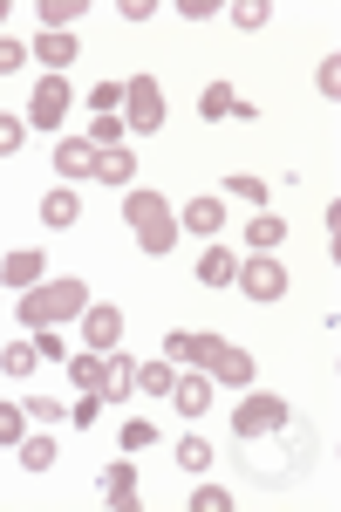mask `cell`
Segmentation results:
<instances>
[{
	"instance_id": "cell-37",
	"label": "cell",
	"mask_w": 341,
	"mask_h": 512,
	"mask_svg": "<svg viewBox=\"0 0 341 512\" xmlns=\"http://www.w3.org/2000/svg\"><path fill=\"white\" fill-rule=\"evenodd\" d=\"M314 89H321L328 103H335V96H341V55H328V62L314 69Z\"/></svg>"
},
{
	"instance_id": "cell-29",
	"label": "cell",
	"mask_w": 341,
	"mask_h": 512,
	"mask_svg": "<svg viewBox=\"0 0 341 512\" xmlns=\"http://www.w3.org/2000/svg\"><path fill=\"white\" fill-rule=\"evenodd\" d=\"M89 110H96V117H123V82H96V89H89Z\"/></svg>"
},
{
	"instance_id": "cell-22",
	"label": "cell",
	"mask_w": 341,
	"mask_h": 512,
	"mask_svg": "<svg viewBox=\"0 0 341 512\" xmlns=\"http://www.w3.org/2000/svg\"><path fill=\"white\" fill-rule=\"evenodd\" d=\"M198 117H253V110H246V103H239V96H232L226 82H212V89H205V96H198Z\"/></svg>"
},
{
	"instance_id": "cell-1",
	"label": "cell",
	"mask_w": 341,
	"mask_h": 512,
	"mask_svg": "<svg viewBox=\"0 0 341 512\" xmlns=\"http://www.w3.org/2000/svg\"><path fill=\"white\" fill-rule=\"evenodd\" d=\"M314 424H301V410L287 417V424H273V431H260V437H232V465L246 478H260L266 492L273 485H294V478H307L314 472Z\"/></svg>"
},
{
	"instance_id": "cell-5",
	"label": "cell",
	"mask_w": 341,
	"mask_h": 512,
	"mask_svg": "<svg viewBox=\"0 0 341 512\" xmlns=\"http://www.w3.org/2000/svg\"><path fill=\"white\" fill-rule=\"evenodd\" d=\"M246 301H260V308H273L280 294H287V267L273 260V253H253V260H239V280H232Z\"/></svg>"
},
{
	"instance_id": "cell-25",
	"label": "cell",
	"mask_w": 341,
	"mask_h": 512,
	"mask_svg": "<svg viewBox=\"0 0 341 512\" xmlns=\"http://www.w3.org/2000/svg\"><path fill=\"white\" fill-rule=\"evenodd\" d=\"M14 451H21V465H28V472H55V431H35V437H21Z\"/></svg>"
},
{
	"instance_id": "cell-41",
	"label": "cell",
	"mask_w": 341,
	"mask_h": 512,
	"mask_svg": "<svg viewBox=\"0 0 341 512\" xmlns=\"http://www.w3.org/2000/svg\"><path fill=\"white\" fill-rule=\"evenodd\" d=\"M103 410H110V403H103V396H89V390H82V403H76V410H69V417H76V424H96V417H103Z\"/></svg>"
},
{
	"instance_id": "cell-12",
	"label": "cell",
	"mask_w": 341,
	"mask_h": 512,
	"mask_svg": "<svg viewBox=\"0 0 341 512\" xmlns=\"http://www.w3.org/2000/svg\"><path fill=\"white\" fill-rule=\"evenodd\" d=\"M130 390H137V362H130L123 349H110V355H103V390H96V396H103V403H123Z\"/></svg>"
},
{
	"instance_id": "cell-30",
	"label": "cell",
	"mask_w": 341,
	"mask_h": 512,
	"mask_svg": "<svg viewBox=\"0 0 341 512\" xmlns=\"http://www.w3.org/2000/svg\"><path fill=\"white\" fill-rule=\"evenodd\" d=\"M178 465L185 472H212V444L205 437H178Z\"/></svg>"
},
{
	"instance_id": "cell-10",
	"label": "cell",
	"mask_w": 341,
	"mask_h": 512,
	"mask_svg": "<svg viewBox=\"0 0 341 512\" xmlns=\"http://www.w3.org/2000/svg\"><path fill=\"white\" fill-rule=\"evenodd\" d=\"M178 233H185V226H178V212H157L151 226H137V253H144V260H164V253L178 246Z\"/></svg>"
},
{
	"instance_id": "cell-19",
	"label": "cell",
	"mask_w": 341,
	"mask_h": 512,
	"mask_svg": "<svg viewBox=\"0 0 341 512\" xmlns=\"http://www.w3.org/2000/svg\"><path fill=\"white\" fill-rule=\"evenodd\" d=\"M82 14H89V0H41V35H69Z\"/></svg>"
},
{
	"instance_id": "cell-40",
	"label": "cell",
	"mask_w": 341,
	"mask_h": 512,
	"mask_svg": "<svg viewBox=\"0 0 341 512\" xmlns=\"http://www.w3.org/2000/svg\"><path fill=\"white\" fill-rule=\"evenodd\" d=\"M232 21H239V28H260V21H266V0H232Z\"/></svg>"
},
{
	"instance_id": "cell-21",
	"label": "cell",
	"mask_w": 341,
	"mask_h": 512,
	"mask_svg": "<svg viewBox=\"0 0 341 512\" xmlns=\"http://www.w3.org/2000/svg\"><path fill=\"white\" fill-rule=\"evenodd\" d=\"M198 355H205V335H191V328H171V335H164V362L198 369Z\"/></svg>"
},
{
	"instance_id": "cell-42",
	"label": "cell",
	"mask_w": 341,
	"mask_h": 512,
	"mask_svg": "<svg viewBox=\"0 0 341 512\" xmlns=\"http://www.w3.org/2000/svg\"><path fill=\"white\" fill-rule=\"evenodd\" d=\"M123 444H130V451H144V444H157V424H123Z\"/></svg>"
},
{
	"instance_id": "cell-28",
	"label": "cell",
	"mask_w": 341,
	"mask_h": 512,
	"mask_svg": "<svg viewBox=\"0 0 341 512\" xmlns=\"http://www.w3.org/2000/svg\"><path fill=\"white\" fill-rule=\"evenodd\" d=\"M178 383V362H137V390L144 396H171Z\"/></svg>"
},
{
	"instance_id": "cell-35",
	"label": "cell",
	"mask_w": 341,
	"mask_h": 512,
	"mask_svg": "<svg viewBox=\"0 0 341 512\" xmlns=\"http://www.w3.org/2000/svg\"><path fill=\"white\" fill-rule=\"evenodd\" d=\"M191 512H232V492L226 485H198L191 492Z\"/></svg>"
},
{
	"instance_id": "cell-4",
	"label": "cell",
	"mask_w": 341,
	"mask_h": 512,
	"mask_svg": "<svg viewBox=\"0 0 341 512\" xmlns=\"http://www.w3.org/2000/svg\"><path fill=\"white\" fill-rule=\"evenodd\" d=\"M198 369H205L212 383H226V390H246V383H253V355L239 349V342H219V335H205Z\"/></svg>"
},
{
	"instance_id": "cell-23",
	"label": "cell",
	"mask_w": 341,
	"mask_h": 512,
	"mask_svg": "<svg viewBox=\"0 0 341 512\" xmlns=\"http://www.w3.org/2000/svg\"><path fill=\"white\" fill-rule=\"evenodd\" d=\"M41 355H35V335H21V342H7L0 349V376H35Z\"/></svg>"
},
{
	"instance_id": "cell-13",
	"label": "cell",
	"mask_w": 341,
	"mask_h": 512,
	"mask_svg": "<svg viewBox=\"0 0 341 512\" xmlns=\"http://www.w3.org/2000/svg\"><path fill=\"white\" fill-rule=\"evenodd\" d=\"M76 48H82L76 35H35V41H28V55H35V62L48 69V76H62V69L76 62Z\"/></svg>"
},
{
	"instance_id": "cell-38",
	"label": "cell",
	"mask_w": 341,
	"mask_h": 512,
	"mask_svg": "<svg viewBox=\"0 0 341 512\" xmlns=\"http://www.w3.org/2000/svg\"><path fill=\"white\" fill-rule=\"evenodd\" d=\"M21 137H28V117H0V158H14Z\"/></svg>"
},
{
	"instance_id": "cell-43",
	"label": "cell",
	"mask_w": 341,
	"mask_h": 512,
	"mask_svg": "<svg viewBox=\"0 0 341 512\" xmlns=\"http://www.w3.org/2000/svg\"><path fill=\"white\" fill-rule=\"evenodd\" d=\"M116 14H123V21H151V14H157V0H123Z\"/></svg>"
},
{
	"instance_id": "cell-2",
	"label": "cell",
	"mask_w": 341,
	"mask_h": 512,
	"mask_svg": "<svg viewBox=\"0 0 341 512\" xmlns=\"http://www.w3.org/2000/svg\"><path fill=\"white\" fill-rule=\"evenodd\" d=\"M82 308H89V280H41V287H28L21 294V321H28V335L35 328H62V321H76Z\"/></svg>"
},
{
	"instance_id": "cell-20",
	"label": "cell",
	"mask_w": 341,
	"mask_h": 512,
	"mask_svg": "<svg viewBox=\"0 0 341 512\" xmlns=\"http://www.w3.org/2000/svg\"><path fill=\"white\" fill-rule=\"evenodd\" d=\"M198 280H205V287H232V280H239V260H232L219 239L205 246V260H198Z\"/></svg>"
},
{
	"instance_id": "cell-9",
	"label": "cell",
	"mask_w": 341,
	"mask_h": 512,
	"mask_svg": "<svg viewBox=\"0 0 341 512\" xmlns=\"http://www.w3.org/2000/svg\"><path fill=\"white\" fill-rule=\"evenodd\" d=\"M96 158H103V151H96L89 137H62V144H55V171H62V185H76V178H96Z\"/></svg>"
},
{
	"instance_id": "cell-32",
	"label": "cell",
	"mask_w": 341,
	"mask_h": 512,
	"mask_svg": "<svg viewBox=\"0 0 341 512\" xmlns=\"http://www.w3.org/2000/svg\"><path fill=\"white\" fill-rule=\"evenodd\" d=\"M28 437V410L21 403H0V444H21Z\"/></svg>"
},
{
	"instance_id": "cell-16",
	"label": "cell",
	"mask_w": 341,
	"mask_h": 512,
	"mask_svg": "<svg viewBox=\"0 0 341 512\" xmlns=\"http://www.w3.org/2000/svg\"><path fill=\"white\" fill-rule=\"evenodd\" d=\"M246 246H253V253H280V246H287V219H280V212H253V219H246Z\"/></svg>"
},
{
	"instance_id": "cell-36",
	"label": "cell",
	"mask_w": 341,
	"mask_h": 512,
	"mask_svg": "<svg viewBox=\"0 0 341 512\" xmlns=\"http://www.w3.org/2000/svg\"><path fill=\"white\" fill-rule=\"evenodd\" d=\"M21 410H28V424H62V417H69V410H62L55 396H28Z\"/></svg>"
},
{
	"instance_id": "cell-18",
	"label": "cell",
	"mask_w": 341,
	"mask_h": 512,
	"mask_svg": "<svg viewBox=\"0 0 341 512\" xmlns=\"http://www.w3.org/2000/svg\"><path fill=\"white\" fill-rule=\"evenodd\" d=\"M0 287H21V294L41 287V253H28V246H21V253H7V260H0Z\"/></svg>"
},
{
	"instance_id": "cell-17",
	"label": "cell",
	"mask_w": 341,
	"mask_h": 512,
	"mask_svg": "<svg viewBox=\"0 0 341 512\" xmlns=\"http://www.w3.org/2000/svg\"><path fill=\"white\" fill-rule=\"evenodd\" d=\"M76 219H82L76 185H55V192L41 198V226H55V233H62V226H76Z\"/></svg>"
},
{
	"instance_id": "cell-11",
	"label": "cell",
	"mask_w": 341,
	"mask_h": 512,
	"mask_svg": "<svg viewBox=\"0 0 341 512\" xmlns=\"http://www.w3.org/2000/svg\"><path fill=\"white\" fill-rule=\"evenodd\" d=\"M178 226L198 233V239H219V233H226V205H219V198H191L185 212H178Z\"/></svg>"
},
{
	"instance_id": "cell-7",
	"label": "cell",
	"mask_w": 341,
	"mask_h": 512,
	"mask_svg": "<svg viewBox=\"0 0 341 512\" xmlns=\"http://www.w3.org/2000/svg\"><path fill=\"white\" fill-rule=\"evenodd\" d=\"M294 417V403H280V396H246L239 410H232V437H260L273 424H287Z\"/></svg>"
},
{
	"instance_id": "cell-33",
	"label": "cell",
	"mask_w": 341,
	"mask_h": 512,
	"mask_svg": "<svg viewBox=\"0 0 341 512\" xmlns=\"http://www.w3.org/2000/svg\"><path fill=\"white\" fill-rule=\"evenodd\" d=\"M226 192H232V198H246V205H273L266 178H246V171H239V178H226Z\"/></svg>"
},
{
	"instance_id": "cell-27",
	"label": "cell",
	"mask_w": 341,
	"mask_h": 512,
	"mask_svg": "<svg viewBox=\"0 0 341 512\" xmlns=\"http://www.w3.org/2000/svg\"><path fill=\"white\" fill-rule=\"evenodd\" d=\"M157 212H171L157 192H130V198H123V226H130V233H137V226H151Z\"/></svg>"
},
{
	"instance_id": "cell-15",
	"label": "cell",
	"mask_w": 341,
	"mask_h": 512,
	"mask_svg": "<svg viewBox=\"0 0 341 512\" xmlns=\"http://www.w3.org/2000/svg\"><path fill=\"white\" fill-rule=\"evenodd\" d=\"M103 506H116V512L137 506V465L130 458H116L110 472H103Z\"/></svg>"
},
{
	"instance_id": "cell-26",
	"label": "cell",
	"mask_w": 341,
	"mask_h": 512,
	"mask_svg": "<svg viewBox=\"0 0 341 512\" xmlns=\"http://www.w3.org/2000/svg\"><path fill=\"white\" fill-rule=\"evenodd\" d=\"M96 178H103V185H130V178H137V151H123V144L103 151V158H96Z\"/></svg>"
},
{
	"instance_id": "cell-6",
	"label": "cell",
	"mask_w": 341,
	"mask_h": 512,
	"mask_svg": "<svg viewBox=\"0 0 341 512\" xmlns=\"http://www.w3.org/2000/svg\"><path fill=\"white\" fill-rule=\"evenodd\" d=\"M69 103H76L69 76H41L35 96H28V130H55V123L69 117Z\"/></svg>"
},
{
	"instance_id": "cell-8",
	"label": "cell",
	"mask_w": 341,
	"mask_h": 512,
	"mask_svg": "<svg viewBox=\"0 0 341 512\" xmlns=\"http://www.w3.org/2000/svg\"><path fill=\"white\" fill-rule=\"evenodd\" d=\"M76 321H82V342H89L96 355H110L116 342H123V308H110V301H89Z\"/></svg>"
},
{
	"instance_id": "cell-31",
	"label": "cell",
	"mask_w": 341,
	"mask_h": 512,
	"mask_svg": "<svg viewBox=\"0 0 341 512\" xmlns=\"http://www.w3.org/2000/svg\"><path fill=\"white\" fill-rule=\"evenodd\" d=\"M35 355L62 369V362H69V342H62V328H35Z\"/></svg>"
},
{
	"instance_id": "cell-44",
	"label": "cell",
	"mask_w": 341,
	"mask_h": 512,
	"mask_svg": "<svg viewBox=\"0 0 341 512\" xmlns=\"http://www.w3.org/2000/svg\"><path fill=\"white\" fill-rule=\"evenodd\" d=\"M178 14L185 21H205V14H219V0H178Z\"/></svg>"
},
{
	"instance_id": "cell-3",
	"label": "cell",
	"mask_w": 341,
	"mask_h": 512,
	"mask_svg": "<svg viewBox=\"0 0 341 512\" xmlns=\"http://www.w3.org/2000/svg\"><path fill=\"white\" fill-rule=\"evenodd\" d=\"M123 123H130L137 137H157V130H164V89H157V76L123 82Z\"/></svg>"
},
{
	"instance_id": "cell-34",
	"label": "cell",
	"mask_w": 341,
	"mask_h": 512,
	"mask_svg": "<svg viewBox=\"0 0 341 512\" xmlns=\"http://www.w3.org/2000/svg\"><path fill=\"white\" fill-rule=\"evenodd\" d=\"M123 130H130L123 117H96V130H89V144H96V151H116V144H123Z\"/></svg>"
},
{
	"instance_id": "cell-24",
	"label": "cell",
	"mask_w": 341,
	"mask_h": 512,
	"mask_svg": "<svg viewBox=\"0 0 341 512\" xmlns=\"http://www.w3.org/2000/svg\"><path fill=\"white\" fill-rule=\"evenodd\" d=\"M62 369H69V383H76V390H103V355L96 349H82V355H69V362H62Z\"/></svg>"
},
{
	"instance_id": "cell-14",
	"label": "cell",
	"mask_w": 341,
	"mask_h": 512,
	"mask_svg": "<svg viewBox=\"0 0 341 512\" xmlns=\"http://www.w3.org/2000/svg\"><path fill=\"white\" fill-rule=\"evenodd\" d=\"M171 403H178V417H205L212 410V376L198 369V376H178L171 383Z\"/></svg>"
},
{
	"instance_id": "cell-39",
	"label": "cell",
	"mask_w": 341,
	"mask_h": 512,
	"mask_svg": "<svg viewBox=\"0 0 341 512\" xmlns=\"http://www.w3.org/2000/svg\"><path fill=\"white\" fill-rule=\"evenodd\" d=\"M21 62H28V41H7V35H0V76H21Z\"/></svg>"
}]
</instances>
